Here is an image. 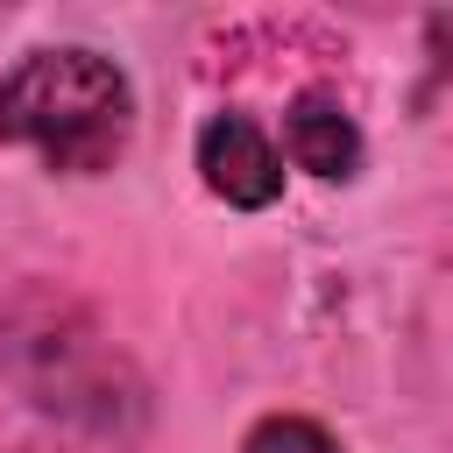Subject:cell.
I'll return each mask as SVG.
<instances>
[{
    "mask_svg": "<svg viewBox=\"0 0 453 453\" xmlns=\"http://www.w3.org/2000/svg\"><path fill=\"white\" fill-rule=\"evenodd\" d=\"M134 134V85L113 57L64 42L28 50L0 78V142L35 149L57 177H99L127 156Z\"/></svg>",
    "mask_w": 453,
    "mask_h": 453,
    "instance_id": "1",
    "label": "cell"
},
{
    "mask_svg": "<svg viewBox=\"0 0 453 453\" xmlns=\"http://www.w3.org/2000/svg\"><path fill=\"white\" fill-rule=\"evenodd\" d=\"M0 354L14 368V382L42 403V411H64V418H92L99 432H113V347L85 326V311L71 297H50V290H21L0 304Z\"/></svg>",
    "mask_w": 453,
    "mask_h": 453,
    "instance_id": "2",
    "label": "cell"
},
{
    "mask_svg": "<svg viewBox=\"0 0 453 453\" xmlns=\"http://www.w3.org/2000/svg\"><path fill=\"white\" fill-rule=\"evenodd\" d=\"M198 177L212 198H226L241 212H262L283 198V156L248 113H212L198 127Z\"/></svg>",
    "mask_w": 453,
    "mask_h": 453,
    "instance_id": "3",
    "label": "cell"
},
{
    "mask_svg": "<svg viewBox=\"0 0 453 453\" xmlns=\"http://www.w3.org/2000/svg\"><path fill=\"white\" fill-rule=\"evenodd\" d=\"M283 156L319 184H347L361 170V127L333 92H297L283 113Z\"/></svg>",
    "mask_w": 453,
    "mask_h": 453,
    "instance_id": "4",
    "label": "cell"
},
{
    "mask_svg": "<svg viewBox=\"0 0 453 453\" xmlns=\"http://www.w3.org/2000/svg\"><path fill=\"white\" fill-rule=\"evenodd\" d=\"M241 453H340V439H333L319 418L276 411V418H262V425L241 439Z\"/></svg>",
    "mask_w": 453,
    "mask_h": 453,
    "instance_id": "5",
    "label": "cell"
}]
</instances>
